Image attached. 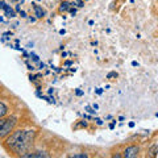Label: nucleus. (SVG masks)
<instances>
[{
    "instance_id": "16",
    "label": "nucleus",
    "mask_w": 158,
    "mask_h": 158,
    "mask_svg": "<svg viewBox=\"0 0 158 158\" xmlns=\"http://www.w3.org/2000/svg\"><path fill=\"white\" fill-rule=\"evenodd\" d=\"M70 13H71L72 15V16H75V15H76V9H75V8H70Z\"/></svg>"
},
{
    "instance_id": "14",
    "label": "nucleus",
    "mask_w": 158,
    "mask_h": 158,
    "mask_svg": "<svg viewBox=\"0 0 158 158\" xmlns=\"http://www.w3.org/2000/svg\"><path fill=\"white\" fill-rule=\"evenodd\" d=\"M75 94H76V96H82V95H83L84 92H83V91H82L80 88H76V90H75Z\"/></svg>"
},
{
    "instance_id": "5",
    "label": "nucleus",
    "mask_w": 158,
    "mask_h": 158,
    "mask_svg": "<svg viewBox=\"0 0 158 158\" xmlns=\"http://www.w3.org/2000/svg\"><path fill=\"white\" fill-rule=\"evenodd\" d=\"M32 5H33V9H35V16L37 19H42L45 15H46V13H45V11L42 9V7H40V5H36L35 3L32 4Z\"/></svg>"
},
{
    "instance_id": "28",
    "label": "nucleus",
    "mask_w": 158,
    "mask_h": 158,
    "mask_svg": "<svg viewBox=\"0 0 158 158\" xmlns=\"http://www.w3.org/2000/svg\"><path fill=\"white\" fill-rule=\"evenodd\" d=\"M37 1H41V0H37Z\"/></svg>"
},
{
    "instance_id": "13",
    "label": "nucleus",
    "mask_w": 158,
    "mask_h": 158,
    "mask_svg": "<svg viewBox=\"0 0 158 158\" xmlns=\"http://www.w3.org/2000/svg\"><path fill=\"white\" fill-rule=\"evenodd\" d=\"M75 4H76V5H78L79 8L84 7V3H83V0H76V1H75Z\"/></svg>"
},
{
    "instance_id": "4",
    "label": "nucleus",
    "mask_w": 158,
    "mask_h": 158,
    "mask_svg": "<svg viewBox=\"0 0 158 158\" xmlns=\"http://www.w3.org/2000/svg\"><path fill=\"white\" fill-rule=\"evenodd\" d=\"M21 157L24 158H46L49 157V154L46 153V151H42V150H37V151H28V153H25L24 155H21Z\"/></svg>"
},
{
    "instance_id": "10",
    "label": "nucleus",
    "mask_w": 158,
    "mask_h": 158,
    "mask_svg": "<svg viewBox=\"0 0 158 158\" xmlns=\"http://www.w3.org/2000/svg\"><path fill=\"white\" fill-rule=\"evenodd\" d=\"M86 111L88 112V114H91V115H95V114H96V111L94 110L92 107H90V106H86Z\"/></svg>"
},
{
    "instance_id": "2",
    "label": "nucleus",
    "mask_w": 158,
    "mask_h": 158,
    "mask_svg": "<svg viewBox=\"0 0 158 158\" xmlns=\"http://www.w3.org/2000/svg\"><path fill=\"white\" fill-rule=\"evenodd\" d=\"M17 124V117L11 116V117H1L0 119V140L7 137L9 133H12Z\"/></svg>"
},
{
    "instance_id": "27",
    "label": "nucleus",
    "mask_w": 158,
    "mask_h": 158,
    "mask_svg": "<svg viewBox=\"0 0 158 158\" xmlns=\"http://www.w3.org/2000/svg\"><path fill=\"white\" fill-rule=\"evenodd\" d=\"M129 127H131V128L134 127V123H133V121H132V123H129Z\"/></svg>"
},
{
    "instance_id": "7",
    "label": "nucleus",
    "mask_w": 158,
    "mask_h": 158,
    "mask_svg": "<svg viewBox=\"0 0 158 158\" xmlns=\"http://www.w3.org/2000/svg\"><path fill=\"white\" fill-rule=\"evenodd\" d=\"M71 8V3L70 1H62L59 5V12H67Z\"/></svg>"
},
{
    "instance_id": "12",
    "label": "nucleus",
    "mask_w": 158,
    "mask_h": 158,
    "mask_svg": "<svg viewBox=\"0 0 158 158\" xmlns=\"http://www.w3.org/2000/svg\"><path fill=\"white\" fill-rule=\"evenodd\" d=\"M114 76H117V72L112 71V72H108V74H107V78H108V79H111V78H114Z\"/></svg>"
},
{
    "instance_id": "15",
    "label": "nucleus",
    "mask_w": 158,
    "mask_h": 158,
    "mask_svg": "<svg viewBox=\"0 0 158 158\" xmlns=\"http://www.w3.org/2000/svg\"><path fill=\"white\" fill-rule=\"evenodd\" d=\"M19 13H20V16H21L23 19H25V17H27V12H25V11H20Z\"/></svg>"
},
{
    "instance_id": "1",
    "label": "nucleus",
    "mask_w": 158,
    "mask_h": 158,
    "mask_svg": "<svg viewBox=\"0 0 158 158\" xmlns=\"http://www.w3.org/2000/svg\"><path fill=\"white\" fill-rule=\"evenodd\" d=\"M36 131L32 129H20L15 131L7 136L5 140V146L9 151L16 153L19 155H24L25 153L32 149L35 144Z\"/></svg>"
},
{
    "instance_id": "22",
    "label": "nucleus",
    "mask_w": 158,
    "mask_h": 158,
    "mask_svg": "<svg viewBox=\"0 0 158 158\" xmlns=\"http://www.w3.org/2000/svg\"><path fill=\"white\" fill-rule=\"evenodd\" d=\"M65 65H66V66H71V65H72V62H71V61H66V62H65Z\"/></svg>"
},
{
    "instance_id": "20",
    "label": "nucleus",
    "mask_w": 158,
    "mask_h": 158,
    "mask_svg": "<svg viewBox=\"0 0 158 158\" xmlns=\"http://www.w3.org/2000/svg\"><path fill=\"white\" fill-rule=\"evenodd\" d=\"M4 7H5V3H4V1H0V9H4Z\"/></svg>"
},
{
    "instance_id": "6",
    "label": "nucleus",
    "mask_w": 158,
    "mask_h": 158,
    "mask_svg": "<svg viewBox=\"0 0 158 158\" xmlns=\"http://www.w3.org/2000/svg\"><path fill=\"white\" fill-rule=\"evenodd\" d=\"M4 13H5V16H7L8 19L16 17V12L11 8V5H7V4H5V7H4Z\"/></svg>"
},
{
    "instance_id": "26",
    "label": "nucleus",
    "mask_w": 158,
    "mask_h": 158,
    "mask_svg": "<svg viewBox=\"0 0 158 158\" xmlns=\"http://www.w3.org/2000/svg\"><path fill=\"white\" fill-rule=\"evenodd\" d=\"M137 65H138V63H137L136 61H133V62H132V66H137Z\"/></svg>"
},
{
    "instance_id": "21",
    "label": "nucleus",
    "mask_w": 158,
    "mask_h": 158,
    "mask_svg": "<svg viewBox=\"0 0 158 158\" xmlns=\"http://www.w3.org/2000/svg\"><path fill=\"white\" fill-rule=\"evenodd\" d=\"M92 108H94V110H99V106H98L96 103H94L92 104Z\"/></svg>"
},
{
    "instance_id": "8",
    "label": "nucleus",
    "mask_w": 158,
    "mask_h": 158,
    "mask_svg": "<svg viewBox=\"0 0 158 158\" xmlns=\"http://www.w3.org/2000/svg\"><path fill=\"white\" fill-rule=\"evenodd\" d=\"M8 114V107L3 103V102H0V119L1 117H5Z\"/></svg>"
},
{
    "instance_id": "25",
    "label": "nucleus",
    "mask_w": 158,
    "mask_h": 158,
    "mask_svg": "<svg viewBox=\"0 0 158 158\" xmlns=\"http://www.w3.org/2000/svg\"><path fill=\"white\" fill-rule=\"evenodd\" d=\"M114 128H115V124H114V123L110 124V129H114Z\"/></svg>"
},
{
    "instance_id": "18",
    "label": "nucleus",
    "mask_w": 158,
    "mask_h": 158,
    "mask_svg": "<svg viewBox=\"0 0 158 158\" xmlns=\"http://www.w3.org/2000/svg\"><path fill=\"white\" fill-rule=\"evenodd\" d=\"M95 121H96V124H98V125H103V121L100 120V119H98V117L95 119Z\"/></svg>"
},
{
    "instance_id": "19",
    "label": "nucleus",
    "mask_w": 158,
    "mask_h": 158,
    "mask_svg": "<svg viewBox=\"0 0 158 158\" xmlns=\"http://www.w3.org/2000/svg\"><path fill=\"white\" fill-rule=\"evenodd\" d=\"M20 5H21V4H17V5H16V7H15V11H16V12H20Z\"/></svg>"
},
{
    "instance_id": "11",
    "label": "nucleus",
    "mask_w": 158,
    "mask_h": 158,
    "mask_svg": "<svg viewBox=\"0 0 158 158\" xmlns=\"http://www.w3.org/2000/svg\"><path fill=\"white\" fill-rule=\"evenodd\" d=\"M31 57H32V59H33L35 62H40V58H38L37 54H35V53H31Z\"/></svg>"
},
{
    "instance_id": "23",
    "label": "nucleus",
    "mask_w": 158,
    "mask_h": 158,
    "mask_svg": "<svg viewBox=\"0 0 158 158\" xmlns=\"http://www.w3.org/2000/svg\"><path fill=\"white\" fill-rule=\"evenodd\" d=\"M48 92H49V95H52V94L54 92V90H53V88H49V91H48Z\"/></svg>"
},
{
    "instance_id": "3",
    "label": "nucleus",
    "mask_w": 158,
    "mask_h": 158,
    "mask_svg": "<svg viewBox=\"0 0 158 158\" xmlns=\"http://www.w3.org/2000/svg\"><path fill=\"white\" fill-rule=\"evenodd\" d=\"M138 153H140V148H138V146H128V148L124 150L123 157L134 158V157H137L138 155Z\"/></svg>"
},
{
    "instance_id": "17",
    "label": "nucleus",
    "mask_w": 158,
    "mask_h": 158,
    "mask_svg": "<svg viewBox=\"0 0 158 158\" xmlns=\"http://www.w3.org/2000/svg\"><path fill=\"white\" fill-rule=\"evenodd\" d=\"M95 92H96L98 95H102V94H103V88H96L95 90Z\"/></svg>"
},
{
    "instance_id": "24",
    "label": "nucleus",
    "mask_w": 158,
    "mask_h": 158,
    "mask_svg": "<svg viewBox=\"0 0 158 158\" xmlns=\"http://www.w3.org/2000/svg\"><path fill=\"white\" fill-rule=\"evenodd\" d=\"M59 33H61V35H65L66 31H65V29H61V31H59Z\"/></svg>"
},
{
    "instance_id": "9",
    "label": "nucleus",
    "mask_w": 158,
    "mask_h": 158,
    "mask_svg": "<svg viewBox=\"0 0 158 158\" xmlns=\"http://www.w3.org/2000/svg\"><path fill=\"white\" fill-rule=\"evenodd\" d=\"M71 157L72 158H87L88 154H86V153H76V154H72Z\"/></svg>"
}]
</instances>
